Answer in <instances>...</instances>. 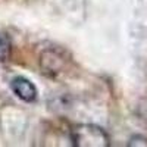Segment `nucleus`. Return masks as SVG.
<instances>
[{
	"label": "nucleus",
	"mask_w": 147,
	"mask_h": 147,
	"mask_svg": "<svg viewBox=\"0 0 147 147\" xmlns=\"http://www.w3.org/2000/svg\"><path fill=\"white\" fill-rule=\"evenodd\" d=\"M74 147H109L110 138L107 132L94 124H78L71 131Z\"/></svg>",
	"instance_id": "obj_1"
},
{
	"label": "nucleus",
	"mask_w": 147,
	"mask_h": 147,
	"mask_svg": "<svg viewBox=\"0 0 147 147\" xmlns=\"http://www.w3.org/2000/svg\"><path fill=\"white\" fill-rule=\"evenodd\" d=\"M10 88L18 99L25 103H34L38 97L37 87L25 77H15L10 81Z\"/></svg>",
	"instance_id": "obj_2"
},
{
	"label": "nucleus",
	"mask_w": 147,
	"mask_h": 147,
	"mask_svg": "<svg viewBox=\"0 0 147 147\" xmlns=\"http://www.w3.org/2000/svg\"><path fill=\"white\" fill-rule=\"evenodd\" d=\"M65 65L66 62L56 50H44L40 56V68L43 74H46L47 77H55L57 74H60Z\"/></svg>",
	"instance_id": "obj_3"
},
{
	"label": "nucleus",
	"mask_w": 147,
	"mask_h": 147,
	"mask_svg": "<svg viewBox=\"0 0 147 147\" xmlns=\"http://www.w3.org/2000/svg\"><path fill=\"white\" fill-rule=\"evenodd\" d=\"M10 53V40L6 32L0 31V60H6Z\"/></svg>",
	"instance_id": "obj_4"
},
{
	"label": "nucleus",
	"mask_w": 147,
	"mask_h": 147,
	"mask_svg": "<svg viewBox=\"0 0 147 147\" xmlns=\"http://www.w3.org/2000/svg\"><path fill=\"white\" fill-rule=\"evenodd\" d=\"M129 147H147V137L144 136H132L128 140Z\"/></svg>",
	"instance_id": "obj_5"
}]
</instances>
